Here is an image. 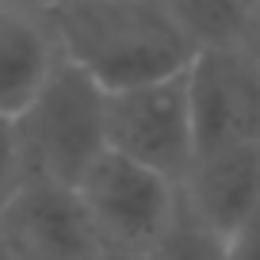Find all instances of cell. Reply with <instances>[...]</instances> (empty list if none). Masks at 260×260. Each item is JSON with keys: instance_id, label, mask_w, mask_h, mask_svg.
I'll use <instances>...</instances> for the list:
<instances>
[{"instance_id": "cell-14", "label": "cell", "mask_w": 260, "mask_h": 260, "mask_svg": "<svg viewBox=\"0 0 260 260\" xmlns=\"http://www.w3.org/2000/svg\"><path fill=\"white\" fill-rule=\"evenodd\" d=\"M57 4H61V0H0V8H16V12H27V16H42V19H46Z\"/></svg>"}, {"instance_id": "cell-2", "label": "cell", "mask_w": 260, "mask_h": 260, "mask_svg": "<svg viewBox=\"0 0 260 260\" xmlns=\"http://www.w3.org/2000/svg\"><path fill=\"white\" fill-rule=\"evenodd\" d=\"M12 122L23 180L35 176L77 187L107 153V92L61 54Z\"/></svg>"}, {"instance_id": "cell-8", "label": "cell", "mask_w": 260, "mask_h": 260, "mask_svg": "<svg viewBox=\"0 0 260 260\" xmlns=\"http://www.w3.org/2000/svg\"><path fill=\"white\" fill-rule=\"evenodd\" d=\"M57 61V42L42 16L0 8V115L16 119Z\"/></svg>"}, {"instance_id": "cell-5", "label": "cell", "mask_w": 260, "mask_h": 260, "mask_svg": "<svg viewBox=\"0 0 260 260\" xmlns=\"http://www.w3.org/2000/svg\"><path fill=\"white\" fill-rule=\"evenodd\" d=\"M184 77L195 153L260 146V69L241 50H203Z\"/></svg>"}, {"instance_id": "cell-15", "label": "cell", "mask_w": 260, "mask_h": 260, "mask_svg": "<svg viewBox=\"0 0 260 260\" xmlns=\"http://www.w3.org/2000/svg\"><path fill=\"white\" fill-rule=\"evenodd\" d=\"M88 260H146V256H134V252H119V249H104V245H100V249L92 252Z\"/></svg>"}, {"instance_id": "cell-10", "label": "cell", "mask_w": 260, "mask_h": 260, "mask_svg": "<svg viewBox=\"0 0 260 260\" xmlns=\"http://www.w3.org/2000/svg\"><path fill=\"white\" fill-rule=\"evenodd\" d=\"M146 260H226V237H218L203 222H195L184 207H176L172 226L146 252Z\"/></svg>"}, {"instance_id": "cell-1", "label": "cell", "mask_w": 260, "mask_h": 260, "mask_svg": "<svg viewBox=\"0 0 260 260\" xmlns=\"http://www.w3.org/2000/svg\"><path fill=\"white\" fill-rule=\"evenodd\" d=\"M46 27L57 54L104 92L176 77L195 57L165 0H61Z\"/></svg>"}, {"instance_id": "cell-3", "label": "cell", "mask_w": 260, "mask_h": 260, "mask_svg": "<svg viewBox=\"0 0 260 260\" xmlns=\"http://www.w3.org/2000/svg\"><path fill=\"white\" fill-rule=\"evenodd\" d=\"M88 222L104 249L146 256L172 226L180 207L176 184L107 149L77 184Z\"/></svg>"}, {"instance_id": "cell-12", "label": "cell", "mask_w": 260, "mask_h": 260, "mask_svg": "<svg viewBox=\"0 0 260 260\" xmlns=\"http://www.w3.org/2000/svg\"><path fill=\"white\" fill-rule=\"evenodd\" d=\"M226 260H260V207L237 234L226 237Z\"/></svg>"}, {"instance_id": "cell-7", "label": "cell", "mask_w": 260, "mask_h": 260, "mask_svg": "<svg viewBox=\"0 0 260 260\" xmlns=\"http://www.w3.org/2000/svg\"><path fill=\"white\" fill-rule=\"evenodd\" d=\"M180 207L218 237H230L260 207V146L195 153L176 184Z\"/></svg>"}, {"instance_id": "cell-9", "label": "cell", "mask_w": 260, "mask_h": 260, "mask_svg": "<svg viewBox=\"0 0 260 260\" xmlns=\"http://www.w3.org/2000/svg\"><path fill=\"white\" fill-rule=\"evenodd\" d=\"M176 27L191 42L195 54L203 50H237L249 19V0H165Z\"/></svg>"}, {"instance_id": "cell-17", "label": "cell", "mask_w": 260, "mask_h": 260, "mask_svg": "<svg viewBox=\"0 0 260 260\" xmlns=\"http://www.w3.org/2000/svg\"><path fill=\"white\" fill-rule=\"evenodd\" d=\"M249 4H260V0H249Z\"/></svg>"}, {"instance_id": "cell-4", "label": "cell", "mask_w": 260, "mask_h": 260, "mask_svg": "<svg viewBox=\"0 0 260 260\" xmlns=\"http://www.w3.org/2000/svg\"><path fill=\"white\" fill-rule=\"evenodd\" d=\"M184 73L138 88L107 92V149L172 184H180L187 165L195 161V130Z\"/></svg>"}, {"instance_id": "cell-6", "label": "cell", "mask_w": 260, "mask_h": 260, "mask_svg": "<svg viewBox=\"0 0 260 260\" xmlns=\"http://www.w3.org/2000/svg\"><path fill=\"white\" fill-rule=\"evenodd\" d=\"M0 245L12 260H88L100 237L77 187L27 176L0 203Z\"/></svg>"}, {"instance_id": "cell-11", "label": "cell", "mask_w": 260, "mask_h": 260, "mask_svg": "<svg viewBox=\"0 0 260 260\" xmlns=\"http://www.w3.org/2000/svg\"><path fill=\"white\" fill-rule=\"evenodd\" d=\"M19 184H23V157H19L16 122H12L8 115H0V203H4Z\"/></svg>"}, {"instance_id": "cell-16", "label": "cell", "mask_w": 260, "mask_h": 260, "mask_svg": "<svg viewBox=\"0 0 260 260\" xmlns=\"http://www.w3.org/2000/svg\"><path fill=\"white\" fill-rule=\"evenodd\" d=\"M0 260H12V252H8V249H4V245H0Z\"/></svg>"}, {"instance_id": "cell-13", "label": "cell", "mask_w": 260, "mask_h": 260, "mask_svg": "<svg viewBox=\"0 0 260 260\" xmlns=\"http://www.w3.org/2000/svg\"><path fill=\"white\" fill-rule=\"evenodd\" d=\"M237 50H241V54L260 69V4H252V8H249V19H245V31H241Z\"/></svg>"}]
</instances>
